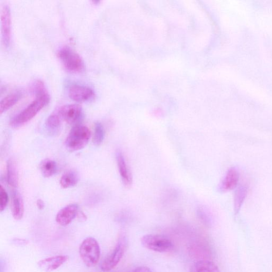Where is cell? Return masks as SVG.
<instances>
[{
  "instance_id": "obj_3",
  "label": "cell",
  "mask_w": 272,
  "mask_h": 272,
  "mask_svg": "<svg viewBox=\"0 0 272 272\" xmlns=\"http://www.w3.org/2000/svg\"><path fill=\"white\" fill-rule=\"evenodd\" d=\"M79 254L87 267L97 265L100 256V247L97 240L91 237L86 238L80 246Z\"/></svg>"
},
{
  "instance_id": "obj_15",
  "label": "cell",
  "mask_w": 272,
  "mask_h": 272,
  "mask_svg": "<svg viewBox=\"0 0 272 272\" xmlns=\"http://www.w3.org/2000/svg\"><path fill=\"white\" fill-rule=\"evenodd\" d=\"M248 191V186L246 185L239 186L236 190L234 196V207L235 212L238 214L242 207Z\"/></svg>"
},
{
  "instance_id": "obj_2",
  "label": "cell",
  "mask_w": 272,
  "mask_h": 272,
  "mask_svg": "<svg viewBox=\"0 0 272 272\" xmlns=\"http://www.w3.org/2000/svg\"><path fill=\"white\" fill-rule=\"evenodd\" d=\"M91 132L87 126L75 125L67 138L66 145L68 150L74 151L84 148L90 140Z\"/></svg>"
},
{
  "instance_id": "obj_11",
  "label": "cell",
  "mask_w": 272,
  "mask_h": 272,
  "mask_svg": "<svg viewBox=\"0 0 272 272\" xmlns=\"http://www.w3.org/2000/svg\"><path fill=\"white\" fill-rule=\"evenodd\" d=\"M67 256L58 255L42 259L38 263V267L43 272H50L56 270L68 260Z\"/></svg>"
},
{
  "instance_id": "obj_1",
  "label": "cell",
  "mask_w": 272,
  "mask_h": 272,
  "mask_svg": "<svg viewBox=\"0 0 272 272\" xmlns=\"http://www.w3.org/2000/svg\"><path fill=\"white\" fill-rule=\"evenodd\" d=\"M35 91L36 95L35 100L12 119L11 122L12 125L17 126L28 123L49 104L50 97L41 81L36 82Z\"/></svg>"
},
{
  "instance_id": "obj_18",
  "label": "cell",
  "mask_w": 272,
  "mask_h": 272,
  "mask_svg": "<svg viewBox=\"0 0 272 272\" xmlns=\"http://www.w3.org/2000/svg\"><path fill=\"white\" fill-rule=\"evenodd\" d=\"M7 181L12 188H16L18 186V174L15 163L9 160L7 164Z\"/></svg>"
},
{
  "instance_id": "obj_6",
  "label": "cell",
  "mask_w": 272,
  "mask_h": 272,
  "mask_svg": "<svg viewBox=\"0 0 272 272\" xmlns=\"http://www.w3.org/2000/svg\"><path fill=\"white\" fill-rule=\"evenodd\" d=\"M58 113L62 121L69 124H76L82 115V109L78 104H69L63 106L56 111Z\"/></svg>"
},
{
  "instance_id": "obj_19",
  "label": "cell",
  "mask_w": 272,
  "mask_h": 272,
  "mask_svg": "<svg viewBox=\"0 0 272 272\" xmlns=\"http://www.w3.org/2000/svg\"><path fill=\"white\" fill-rule=\"evenodd\" d=\"M78 177L73 171H69L63 174L60 179V185L63 188L73 187L77 184Z\"/></svg>"
},
{
  "instance_id": "obj_14",
  "label": "cell",
  "mask_w": 272,
  "mask_h": 272,
  "mask_svg": "<svg viewBox=\"0 0 272 272\" xmlns=\"http://www.w3.org/2000/svg\"><path fill=\"white\" fill-rule=\"evenodd\" d=\"M11 210L12 216L16 220H21L24 216V205L21 196L17 192H14L12 196Z\"/></svg>"
},
{
  "instance_id": "obj_10",
  "label": "cell",
  "mask_w": 272,
  "mask_h": 272,
  "mask_svg": "<svg viewBox=\"0 0 272 272\" xmlns=\"http://www.w3.org/2000/svg\"><path fill=\"white\" fill-rule=\"evenodd\" d=\"M79 211L78 205L72 204L63 207L56 215V223L62 226L70 224L77 217Z\"/></svg>"
},
{
  "instance_id": "obj_20",
  "label": "cell",
  "mask_w": 272,
  "mask_h": 272,
  "mask_svg": "<svg viewBox=\"0 0 272 272\" xmlns=\"http://www.w3.org/2000/svg\"><path fill=\"white\" fill-rule=\"evenodd\" d=\"M62 120L56 112L50 115L47 120L46 125L51 134H55L61 125Z\"/></svg>"
},
{
  "instance_id": "obj_25",
  "label": "cell",
  "mask_w": 272,
  "mask_h": 272,
  "mask_svg": "<svg viewBox=\"0 0 272 272\" xmlns=\"http://www.w3.org/2000/svg\"><path fill=\"white\" fill-rule=\"evenodd\" d=\"M77 218L80 221H85L87 220V217L83 212L78 211Z\"/></svg>"
},
{
  "instance_id": "obj_23",
  "label": "cell",
  "mask_w": 272,
  "mask_h": 272,
  "mask_svg": "<svg viewBox=\"0 0 272 272\" xmlns=\"http://www.w3.org/2000/svg\"><path fill=\"white\" fill-rule=\"evenodd\" d=\"M8 202V195L7 192L2 185H1V189H0V209L1 212H3L6 207H7Z\"/></svg>"
},
{
  "instance_id": "obj_9",
  "label": "cell",
  "mask_w": 272,
  "mask_h": 272,
  "mask_svg": "<svg viewBox=\"0 0 272 272\" xmlns=\"http://www.w3.org/2000/svg\"><path fill=\"white\" fill-rule=\"evenodd\" d=\"M68 93L69 97L77 102H84L89 100L95 95L91 88L79 85L71 86L69 88Z\"/></svg>"
},
{
  "instance_id": "obj_7",
  "label": "cell",
  "mask_w": 272,
  "mask_h": 272,
  "mask_svg": "<svg viewBox=\"0 0 272 272\" xmlns=\"http://www.w3.org/2000/svg\"><path fill=\"white\" fill-rule=\"evenodd\" d=\"M125 247L124 241H120L111 254L105 258L101 265V270L104 272H109L115 268L124 254Z\"/></svg>"
},
{
  "instance_id": "obj_13",
  "label": "cell",
  "mask_w": 272,
  "mask_h": 272,
  "mask_svg": "<svg viewBox=\"0 0 272 272\" xmlns=\"http://www.w3.org/2000/svg\"><path fill=\"white\" fill-rule=\"evenodd\" d=\"M240 175L235 168H231L226 173L224 178L221 183L220 189L223 192H226L235 189L238 185Z\"/></svg>"
},
{
  "instance_id": "obj_17",
  "label": "cell",
  "mask_w": 272,
  "mask_h": 272,
  "mask_svg": "<svg viewBox=\"0 0 272 272\" xmlns=\"http://www.w3.org/2000/svg\"><path fill=\"white\" fill-rule=\"evenodd\" d=\"M21 93H12L3 98L0 102V113L7 111L14 106L22 98Z\"/></svg>"
},
{
  "instance_id": "obj_22",
  "label": "cell",
  "mask_w": 272,
  "mask_h": 272,
  "mask_svg": "<svg viewBox=\"0 0 272 272\" xmlns=\"http://www.w3.org/2000/svg\"><path fill=\"white\" fill-rule=\"evenodd\" d=\"M105 132L103 126L100 123H98L95 126L93 142L96 146H99L103 142Z\"/></svg>"
},
{
  "instance_id": "obj_21",
  "label": "cell",
  "mask_w": 272,
  "mask_h": 272,
  "mask_svg": "<svg viewBox=\"0 0 272 272\" xmlns=\"http://www.w3.org/2000/svg\"><path fill=\"white\" fill-rule=\"evenodd\" d=\"M57 165L53 160L47 159L41 164V170L43 175L46 178L53 176L57 172Z\"/></svg>"
},
{
  "instance_id": "obj_24",
  "label": "cell",
  "mask_w": 272,
  "mask_h": 272,
  "mask_svg": "<svg viewBox=\"0 0 272 272\" xmlns=\"http://www.w3.org/2000/svg\"><path fill=\"white\" fill-rule=\"evenodd\" d=\"M131 272H151V271L148 267H141L137 268Z\"/></svg>"
},
{
  "instance_id": "obj_12",
  "label": "cell",
  "mask_w": 272,
  "mask_h": 272,
  "mask_svg": "<svg viewBox=\"0 0 272 272\" xmlns=\"http://www.w3.org/2000/svg\"><path fill=\"white\" fill-rule=\"evenodd\" d=\"M116 159L119 173L121 176L122 180L125 186L129 187L132 183V175L125 158L121 151H117Z\"/></svg>"
},
{
  "instance_id": "obj_4",
  "label": "cell",
  "mask_w": 272,
  "mask_h": 272,
  "mask_svg": "<svg viewBox=\"0 0 272 272\" xmlns=\"http://www.w3.org/2000/svg\"><path fill=\"white\" fill-rule=\"evenodd\" d=\"M58 54L62 64L68 71L79 73L84 70L85 65L83 59L71 48L63 47L60 49Z\"/></svg>"
},
{
  "instance_id": "obj_16",
  "label": "cell",
  "mask_w": 272,
  "mask_h": 272,
  "mask_svg": "<svg viewBox=\"0 0 272 272\" xmlns=\"http://www.w3.org/2000/svg\"><path fill=\"white\" fill-rule=\"evenodd\" d=\"M190 272H221L216 264L213 262L202 260L195 263Z\"/></svg>"
},
{
  "instance_id": "obj_8",
  "label": "cell",
  "mask_w": 272,
  "mask_h": 272,
  "mask_svg": "<svg viewBox=\"0 0 272 272\" xmlns=\"http://www.w3.org/2000/svg\"><path fill=\"white\" fill-rule=\"evenodd\" d=\"M2 41L5 47L9 46L11 36V16L9 6L3 5L1 10Z\"/></svg>"
},
{
  "instance_id": "obj_26",
  "label": "cell",
  "mask_w": 272,
  "mask_h": 272,
  "mask_svg": "<svg viewBox=\"0 0 272 272\" xmlns=\"http://www.w3.org/2000/svg\"><path fill=\"white\" fill-rule=\"evenodd\" d=\"M36 204L37 206L38 207V208H39L40 210H43L44 206H45L44 205L43 201L41 199H38L37 200Z\"/></svg>"
},
{
  "instance_id": "obj_5",
  "label": "cell",
  "mask_w": 272,
  "mask_h": 272,
  "mask_svg": "<svg viewBox=\"0 0 272 272\" xmlns=\"http://www.w3.org/2000/svg\"><path fill=\"white\" fill-rule=\"evenodd\" d=\"M141 243L144 247L156 252H167L173 248V244L168 238L159 235H145L142 238Z\"/></svg>"
}]
</instances>
